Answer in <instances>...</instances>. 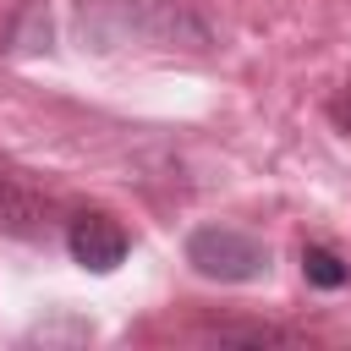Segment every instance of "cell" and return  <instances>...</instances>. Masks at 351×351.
Returning a JSON list of instances; mask_svg holds the SVG:
<instances>
[{"label":"cell","mask_w":351,"mask_h":351,"mask_svg":"<svg viewBox=\"0 0 351 351\" xmlns=\"http://www.w3.org/2000/svg\"><path fill=\"white\" fill-rule=\"evenodd\" d=\"M186 263L203 274V280H219V285H252L269 274V247L241 230V225H197L186 236Z\"/></svg>","instance_id":"1"},{"label":"cell","mask_w":351,"mask_h":351,"mask_svg":"<svg viewBox=\"0 0 351 351\" xmlns=\"http://www.w3.org/2000/svg\"><path fill=\"white\" fill-rule=\"evenodd\" d=\"M66 252H71V263H82L88 274H110V269L126 263L132 236H126V225H121L115 214H104V208H77V214L66 219Z\"/></svg>","instance_id":"2"},{"label":"cell","mask_w":351,"mask_h":351,"mask_svg":"<svg viewBox=\"0 0 351 351\" xmlns=\"http://www.w3.org/2000/svg\"><path fill=\"white\" fill-rule=\"evenodd\" d=\"M44 208H49V197H44L16 165L0 159V225L16 230V236H33V230L44 225Z\"/></svg>","instance_id":"3"},{"label":"cell","mask_w":351,"mask_h":351,"mask_svg":"<svg viewBox=\"0 0 351 351\" xmlns=\"http://www.w3.org/2000/svg\"><path fill=\"white\" fill-rule=\"evenodd\" d=\"M302 274H307V285H318V291H340V285L351 280V263H346L335 247H324V241H302Z\"/></svg>","instance_id":"4"},{"label":"cell","mask_w":351,"mask_h":351,"mask_svg":"<svg viewBox=\"0 0 351 351\" xmlns=\"http://www.w3.org/2000/svg\"><path fill=\"white\" fill-rule=\"evenodd\" d=\"M214 340H247V346H291L296 329H280V324H214L208 329Z\"/></svg>","instance_id":"5"},{"label":"cell","mask_w":351,"mask_h":351,"mask_svg":"<svg viewBox=\"0 0 351 351\" xmlns=\"http://www.w3.org/2000/svg\"><path fill=\"white\" fill-rule=\"evenodd\" d=\"M329 121H335V126L351 137V88H340V93L329 99Z\"/></svg>","instance_id":"6"}]
</instances>
